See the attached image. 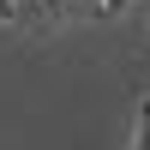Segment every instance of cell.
I'll list each match as a JSON object with an SVG mask.
<instances>
[{
    "label": "cell",
    "instance_id": "cell-2",
    "mask_svg": "<svg viewBox=\"0 0 150 150\" xmlns=\"http://www.w3.org/2000/svg\"><path fill=\"white\" fill-rule=\"evenodd\" d=\"M132 150H150V96L138 102V138H132Z\"/></svg>",
    "mask_w": 150,
    "mask_h": 150
},
{
    "label": "cell",
    "instance_id": "cell-1",
    "mask_svg": "<svg viewBox=\"0 0 150 150\" xmlns=\"http://www.w3.org/2000/svg\"><path fill=\"white\" fill-rule=\"evenodd\" d=\"M42 6L48 12H90V18H96V12H114L108 0H42Z\"/></svg>",
    "mask_w": 150,
    "mask_h": 150
}]
</instances>
